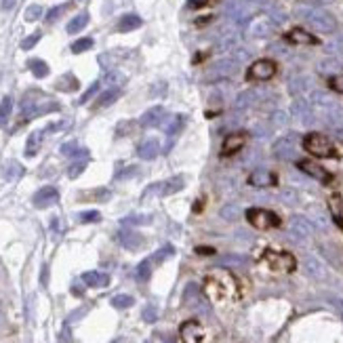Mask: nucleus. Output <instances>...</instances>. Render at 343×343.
<instances>
[{
	"instance_id": "nucleus-3",
	"label": "nucleus",
	"mask_w": 343,
	"mask_h": 343,
	"mask_svg": "<svg viewBox=\"0 0 343 343\" xmlns=\"http://www.w3.org/2000/svg\"><path fill=\"white\" fill-rule=\"evenodd\" d=\"M261 261L272 270V272H280V274H291L297 270V259L286 253V251H274V248H266L261 255Z\"/></svg>"
},
{
	"instance_id": "nucleus-44",
	"label": "nucleus",
	"mask_w": 343,
	"mask_h": 343,
	"mask_svg": "<svg viewBox=\"0 0 343 343\" xmlns=\"http://www.w3.org/2000/svg\"><path fill=\"white\" fill-rule=\"evenodd\" d=\"M293 228H295V230H299L301 234H308V232H309V225H308L306 221H303V219H295V221H293Z\"/></svg>"
},
{
	"instance_id": "nucleus-33",
	"label": "nucleus",
	"mask_w": 343,
	"mask_h": 343,
	"mask_svg": "<svg viewBox=\"0 0 343 343\" xmlns=\"http://www.w3.org/2000/svg\"><path fill=\"white\" fill-rule=\"evenodd\" d=\"M87 165H89V160H87V158H82V160H76L74 165L68 169V177H69V179H78V177L82 175V171L87 169Z\"/></svg>"
},
{
	"instance_id": "nucleus-10",
	"label": "nucleus",
	"mask_w": 343,
	"mask_h": 343,
	"mask_svg": "<svg viewBox=\"0 0 343 343\" xmlns=\"http://www.w3.org/2000/svg\"><path fill=\"white\" fill-rule=\"evenodd\" d=\"M284 40L291 42V44H308V46L320 44V38L314 36L311 32H308V30H303V28H291L284 34Z\"/></svg>"
},
{
	"instance_id": "nucleus-21",
	"label": "nucleus",
	"mask_w": 343,
	"mask_h": 343,
	"mask_svg": "<svg viewBox=\"0 0 343 343\" xmlns=\"http://www.w3.org/2000/svg\"><path fill=\"white\" fill-rule=\"evenodd\" d=\"M141 17L139 15H124V17L118 21V32H133V30H137V28H141Z\"/></svg>"
},
{
	"instance_id": "nucleus-28",
	"label": "nucleus",
	"mask_w": 343,
	"mask_h": 343,
	"mask_svg": "<svg viewBox=\"0 0 343 343\" xmlns=\"http://www.w3.org/2000/svg\"><path fill=\"white\" fill-rule=\"evenodd\" d=\"M11 112H13V99L11 97H4L2 101H0V127H4V124H6Z\"/></svg>"
},
{
	"instance_id": "nucleus-52",
	"label": "nucleus",
	"mask_w": 343,
	"mask_h": 343,
	"mask_svg": "<svg viewBox=\"0 0 343 343\" xmlns=\"http://www.w3.org/2000/svg\"><path fill=\"white\" fill-rule=\"evenodd\" d=\"M167 343H173V341H167Z\"/></svg>"
},
{
	"instance_id": "nucleus-5",
	"label": "nucleus",
	"mask_w": 343,
	"mask_h": 343,
	"mask_svg": "<svg viewBox=\"0 0 343 343\" xmlns=\"http://www.w3.org/2000/svg\"><path fill=\"white\" fill-rule=\"evenodd\" d=\"M278 72V64L274 59H257L251 64V68L246 69V80L259 82V80H270Z\"/></svg>"
},
{
	"instance_id": "nucleus-29",
	"label": "nucleus",
	"mask_w": 343,
	"mask_h": 343,
	"mask_svg": "<svg viewBox=\"0 0 343 343\" xmlns=\"http://www.w3.org/2000/svg\"><path fill=\"white\" fill-rule=\"evenodd\" d=\"M61 154L64 156H84L87 158V150H82L80 145H78V141H68V143H64L61 145Z\"/></svg>"
},
{
	"instance_id": "nucleus-23",
	"label": "nucleus",
	"mask_w": 343,
	"mask_h": 343,
	"mask_svg": "<svg viewBox=\"0 0 343 343\" xmlns=\"http://www.w3.org/2000/svg\"><path fill=\"white\" fill-rule=\"evenodd\" d=\"M87 23H89V13H80V15H76V17L68 23V34H78L80 30L87 28Z\"/></svg>"
},
{
	"instance_id": "nucleus-39",
	"label": "nucleus",
	"mask_w": 343,
	"mask_h": 343,
	"mask_svg": "<svg viewBox=\"0 0 343 343\" xmlns=\"http://www.w3.org/2000/svg\"><path fill=\"white\" fill-rule=\"evenodd\" d=\"M40 38H42V34H40V32H34L32 36L23 38V40H21V49H23V51H30V49H34V46L38 44V40H40Z\"/></svg>"
},
{
	"instance_id": "nucleus-19",
	"label": "nucleus",
	"mask_w": 343,
	"mask_h": 343,
	"mask_svg": "<svg viewBox=\"0 0 343 343\" xmlns=\"http://www.w3.org/2000/svg\"><path fill=\"white\" fill-rule=\"evenodd\" d=\"M118 97H120V89H107V91H103V93H101V95L95 99V103H93V110H101V107H105V105H112Z\"/></svg>"
},
{
	"instance_id": "nucleus-15",
	"label": "nucleus",
	"mask_w": 343,
	"mask_h": 343,
	"mask_svg": "<svg viewBox=\"0 0 343 343\" xmlns=\"http://www.w3.org/2000/svg\"><path fill=\"white\" fill-rule=\"evenodd\" d=\"M137 154H139V158H143V160H154L156 156L160 154V141L158 139H145L143 143H139Z\"/></svg>"
},
{
	"instance_id": "nucleus-53",
	"label": "nucleus",
	"mask_w": 343,
	"mask_h": 343,
	"mask_svg": "<svg viewBox=\"0 0 343 343\" xmlns=\"http://www.w3.org/2000/svg\"><path fill=\"white\" fill-rule=\"evenodd\" d=\"M0 320H2V316H0Z\"/></svg>"
},
{
	"instance_id": "nucleus-38",
	"label": "nucleus",
	"mask_w": 343,
	"mask_h": 343,
	"mask_svg": "<svg viewBox=\"0 0 343 343\" xmlns=\"http://www.w3.org/2000/svg\"><path fill=\"white\" fill-rule=\"evenodd\" d=\"M78 219L82 223H97L101 219V213L99 210H82V213L78 215Z\"/></svg>"
},
{
	"instance_id": "nucleus-47",
	"label": "nucleus",
	"mask_w": 343,
	"mask_h": 343,
	"mask_svg": "<svg viewBox=\"0 0 343 343\" xmlns=\"http://www.w3.org/2000/svg\"><path fill=\"white\" fill-rule=\"evenodd\" d=\"M40 282H42V286H46L49 284V266H42V276H40Z\"/></svg>"
},
{
	"instance_id": "nucleus-27",
	"label": "nucleus",
	"mask_w": 343,
	"mask_h": 343,
	"mask_svg": "<svg viewBox=\"0 0 343 343\" xmlns=\"http://www.w3.org/2000/svg\"><path fill=\"white\" fill-rule=\"evenodd\" d=\"M93 44H95V40L89 38V36L87 38H78V40L72 42V53H74V55H80V53H84V51H91Z\"/></svg>"
},
{
	"instance_id": "nucleus-35",
	"label": "nucleus",
	"mask_w": 343,
	"mask_h": 343,
	"mask_svg": "<svg viewBox=\"0 0 343 343\" xmlns=\"http://www.w3.org/2000/svg\"><path fill=\"white\" fill-rule=\"evenodd\" d=\"M23 17H26V21H38L42 17V6L40 4H30L28 9H26V15H23Z\"/></svg>"
},
{
	"instance_id": "nucleus-50",
	"label": "nucleus",
	"mask_w": 343,
	"mask_h": 343,
	"mask_svg": "<svg viewBox=\"0 0 343 343\" xmlns=\"http://www.w3.org/2000/svg\"><path fill=\"white\" fill-rule=\"evenodd\" d=\"M72 293L78 295V297H82V293H84V288L80 284H72Z\"/></svg>"
},
{
	"instance_id": "nucleus-2",
	"label": "nucleus",
	"mask_w": 343,
	"mask_h": 343,
	"mask_svg": "<svg viewBox=\"0 0 343 343\" xmlns=\"http://www.w3.org/2000/svg\"><path fill=\"white\" fill-rule=\"evenodd\" d=\"M303 150L316 158H337L339 156L335 143L322 133H308L303 137Z\"/></svg>"
},
{
	"instance_id": "nucleus-12",
	"label": "nucleus",
	"mask_w": 343,
	"mask_h": 343,
	"mask_svg": "<svg viewBox=\"0 0 343 343\" xmlns=\"http://www.w3.org/2000/svg\"><path fill=\"white\" fill-rule=\"evenodd\" d=\"M183 301L188 308H196L202 314H208V308H206L205 299H202L200 291L196 288V284H188V288H185V293H183Z\"/></svg>"
},
{
	"instance_id": "nucleus-37",
	"label": "nucleus",
	"mask_w": 343,
	"mask_h": 343,
	"mask_svg": "<svg viewBox=\"0 0 343 343\" xmlns=\"http://www.w3.org/2000/svg\"><path fill=\"white\" fill-rule=\"evenodd\" d=\"M181 127H183V118H179V116H173V118H171V122L165 127V133H167V135H175V133H179V131H181Z\"/></svg>"
},
{
	"instance_id": "nucleus-42",
	"label": "nucleus",
	"mask_w": 343,
	"mask_h": 343,
	"mask_svg": "<svg viewBox=\"0 0 343 343\" xmlns=\"http://www.w3.org/2000/svg\"><path fill=\"white\" fill-rule=\"evenodd\" d=\"M221 217H223V219H228V221H234L238 217V208L234 205L232 206H223L221 208Z\"/></svg>"
},
{
	"instance_id": "nucleus-49",
	"label": "nucleus",
	"mask_w": 343,
	"mask_h": 343,
	"mask_svg": "<svg viewBox=\"0 0 343 343\" xmlns=\"http://www.w3.org/2000/svg\"><path fill=\"white\" fill-rule=\"evenodd\" d=\"M15 2H17V0H2V9L4 11H11L13 6H15Z\"/></svg>"
},
{
	"instance_id": "nucleus-36",
	"label": "nucleus",
	"mask_w": 343,
	"mask_h": 343,
	"mask_svg": "<svg viewBox=\"0 0 343 343\" xmlns=\"http://www.w3.org/2000/svg\"><path fill=\"white\" fill-rule=\"evenodd\" d=\"M150 221L152 219L147 215H129V217H124L122 219V225H145Z\"/></svg>"
},
{
	"instance_id": "nucleus-8",
	"label": "nucleus",
	"mask_w": 343,
	"mask_h": 343,
	"mask_svg": "<svg viewBox=\"0 0 343 343\" xmlns=\"http://www.w3.org/2000/svg\"><path fill=\"white\" fill-rule=\"evenodd\" d=\"M205 329L198 320H185L179 326V343H202Z\"/></svg>"
},
{
	"instance_id": "nucleus-4",
	"label": "nucleus",
	"mask_w": 343,
	"mask_h": 343,
	"mask_svg": "<svg viewBox=\"0 0 343 343\" xmlns=\"http://www.w3.org/2000/svg\"><path fill=\"white\" fill-rule=\"evenodd\" d=\"M246 221L255 230H274V228H280V223H282V219H280L274 210L257 208V206L246 210Z\"/></svg>"
},
{
	"instance_id": "nucleus-18",
	"label": "nucleus",
	"mask_w": 343,
	"mask_h": 343,
	"mask_svg": "<svg viewBox=\"0 0 343 343\" xmlns=\"http://www.w3.org/2000/svg\"><path fill=\"white\" fill-rule=\"evenodd\" d=\"M23 173H26V169H23L17 160H6L4 167H2V175L6 181H17L19 177H23Z\"/></svg>"
},
{
	"instance_id": "nucleus-16",
	"label": "nucleus",
	"mask_w": 343,
	"mask_h": 343,
	"mask_svg": "<svg viewBox=\"0 0 343 343\" xmlns=\"http://www.w3.org/2000/svg\"><path fill=\"white\" fill-rule=\"evenodd\" d=\"M162 120H165V107H162V105H154V107H150V110L141 116L143 127H158Z\"/></svg>"
},
{
	"instance_id": "nucleus-13",
	"label": "nucleus",
	"mask_w": 343,
	"mask_h": 343,
	"mask_svg": "<svg viewBox=\"0 0 343 343\" xmlns=\"http://www.w3.org/2000/svg\"><path fill=\"white\" fill-rule=\"evenodd\" d=\"M118 240H120V244L124 248H129V251H139V248L143 246V236L139 232L135 230H120L118 232Z\"/></svg>"
},
{
	"instance_id": "nucleus-17",
	"label": "nucleus",
	"mask_w": 343,
	"mask_h": 343,
	"mask_svg": "<svg viewBox=\"0 0 343 343\" xmlns=\"http://www.w3.org/2000/svg\"><path fill=\"white\" fill-rule=\"evenodd\" d=\"M82 282L87 286H95V288H103L110 284V276L101 274V272H84L82 274Z\"/></svg>"
},
{
	"instance_id": "nucleus-24",
	"label": "nucleus",
	"mask_w": 343,
	"mask_h": 343,
	"mask_svg": "<svg viewBox=\"0 0 343 343\" xmlns=\"http://www.w3.org/2000/svg\"><path fill=\"white\" fill-rule=\"evenodd\" d=\"M28 68H30V72H32L36 78H46V76H49V66H46L42 59H30Z\"/></svg>"
},
{
	"instance_id": "nucleus-41",
	"label": "nucleus",
	"mask_w": 343,
	"mask_h": 343,
	"mask_svg": "<svg viewBox=\"0 0 343 343\" xmlns=\"http://www.w3.org/2000/svg\"><path fill=\"white\" fill-rule=\"evenodd\" d=\"M141 316H143V320H145V322H150V324L158 320V311H156V308H154V306H147V308H143Z\"/></svg>"
},
{
	"instance_id": "nucleus-22",
	"label": "nucleus",
	"mask_w": 343,
	"mask_h": 343,
	"mask_svg": "<svg viewBox=\"0 0 343 343\" xmlns=\"http://www.w3.org/2000/svg\"><path fill=\"white\" fill-rule=\"evenodd\" d=\"M40 141H42V133H40V131H34V133H30L28 143H26V156H28V158H32V156L38 154Z\"/></svg>"
},
{
	"instance_id": "nucleus-43",
	"label": "nucleus",
	"mask_w": 343,
	"mask_h": 343,
	"mask_svg": "<svg viewBox=\"0 0 343 343\" xmlns=\"http://www.w3.org/2000/svg\"><path fill=\"white\" fill-rule=\"evenodd\" d=\"M97 91H99V82H93L91 87H89V91H87V93H84V95L80 97V103H87V101H89L93 95H95Z\"/></svg>"
},
{
	"instance_id": "nucleus-6",
	"label": "nucleus",
	"mask_w": 343,
	"mask_h": 343,
	"mask_svg": "<svg viewBox=\"0 0 343 343\" xmlns=\"http://www.w3.org/2000/svg\"><path fill=\"white\" fill-rule=\"evenodd\" d=\"M183 177L177 175V177H171V179H165V181L160 183H152L150 188L143 190V198H150V196H173V194H177L179 190H183Z\"/></svg>"
},
{
	"instance_id": "nucleus-46",
	"label": "nucleus",
	"mask_w": 343,
	"mask_h": 343,
	"mask_svg": "<svg viewBox=\"0 0 343 343\" xmlns=\"http://www.w3.org/2000/svg\"><path fill=\"white\" fill-rule=\"evenodd\" d=\"M213 0H190V6H194V9H202V6L210 4Z\"/></svg>"
},
{
	"instance_id": "nucleus-9",
	"label": "nucleus",
	"mask_w": 343,
	"mask_h": 343,
	"mask_svg": "<svg viewBox=\"0 0 343 343\" xmlns=\"http://www.w3.org/2000/svg\"><path fill=\"white\" fill-rule=\"evenodd\" d=\"M246 139H248V133L246 131H234L228 137L223 139V145H221V156H232L240 152L242 147L246 145Z\"/></svg>"
},
{
	"instance_id": "nucleus-45",
	"label": "nucleus",
	"mask_w": 343,
	"mask_h": 343,
	"mask_svg": "<svg viewBox=\"0 0 343 343\" xmlns=\"http://www.w3.org/2000/svg\"><path fill=\"white\" fill-rule=\"evenodd\" d=\"M64 127H68V122L66 120H61V122H53V124H49V133H57V131H64Z\"/></svg>"
},
{
	"instance_id": "nucleus-48",
	"label": "nucleus",
	"mask_w": 343,
	"mask_h": 343,
	"mask_svg": "<svg viewBox=\"0 0 343 343\" xmlns=\"http://www.w3.org/2000/svg\"><path fill=\"white\" fill-rule=\"evenodd\" d=\"M196 253H200V255H215V248H208V246H198V248H196Z\"/></svg>"
},
{
	"instance_id": "nucleus-25",
	"label": "nucleus",
	"mask_w": 343,
	"mask_h": 343,
	"mask_svg": "<svg viewBox=\"0 0 343 343\" xmlns=\"http://www.w3.org/2000/svg\"><path fill=\"white\" fill-rule=\"evenodd\" d=\"M110 190H105V188H97V190H93V192H84L80 200H97V202H107L110 200Z\"/></svg>"
},
{
	"instance_id": "nucleus-51",
	"label": "nucleus",
	"mask_w": 343,
	"mask_h": 343,
	"mask_svg": "<svg viewBox=\"0 0 343 343\" xmlns=\"http://www.w3.org/2000/svg\"><path fill=\"white\" fill-rule=\"evenodd\" d=\"M223 263H232V266H238V263H240V259H238V257H225V259H223Z\"/></svg>"
},
{
	"instance_id": "nucleus-7",
	"label": "nucleus",
	"mask_w": 343,
	"mask_h": 343,
	"mask_svg": "<svg viewBox=\"0 0 343 343\" xmlns=\"http://www.w3.org/2000/svg\"><path fill=\"white\" fill-rule=\"evenodd\" d=\"M297 165V169L299 171H303L306 175H309V177H314V179H318L320 183H324V185H329V183H333V173L331 171H326L320 162H314V160H308V158H303V160H297L295 162Z\"/></svg>"
},
{
	"instance_id": "nucleus-1",
	"label": "nucleus",
	"mask_w": 343,
	"mask_h": 343,
	"mask_svg": "<svg viewBox=\"0 0 343 343\" xmlns=\"http://www.w3.org/2000/svg\"><path fill=\"white\" fill-rule=\"evenodd\" d=\"M205 293L213 303H228L238 297V282L228 270H213L205 278Z\"/></svg>"
},
{
	"instance_id": "nucleus-11",
	"label": "nucleus",
	"mask_w": 343,
	"mask_h": 343,
	"mask_svg": "<svg viewBox=\"0 0 343 343\" xmlns=\"http://www.w3.org/2000/svg\"><path fill=\"white\" fill-rule=\"evenodd\" d=\"M57 200H59V192H57V188H53V185H44V188L38 190L32 198L36 208H49V206L55 205Z\"/></svg>"
},
{
	"instance_id": "nucleus-32",
	"label": "nucleus",
	"mask_w": 343,
	"mask_h": 343,
	"mask_svg": "<svg viewBox=\"0 0 343 343\" xmlns=\"http://www.w3.org/2000/svg\"><path fill=\"white\" fill-rule=\"evenodd\" d=\"M69 6H74V2H66V4H59V6H53V9L49 11V13H46V23H53V21H55L57 17H61V15H64L66 13V9H69Z\"/></svg>"
},
{
	"instance_id": "nucleus-30",
	"label": "nucleus",
	"mask_w": 343,
	"mask_h": 343,
	"mask_svg": "<svg viewBox=\"0 0 343 343\" xmlns=\"http://www.w3.org/2000/svg\"><path fill=\"white\" fill-rule=\"evenodd\" d=\"M152 259H143L141 263L137 266V278L141 280V282H145V280H150V276H152Z\"/></svg>"
},
{
	"instance_id": "nucleus-14",
	"label": "nucleus",
	"mask_w": 343,
	"mask_h": 343,
	"mask_svg": "<svg viewBox=\"0 0 343 343\" xmlns=\"http://www.w3.org/2000/svg\"><path fill=\"white\" fill-rule=\"evenodd\" d=\"M248 183L253 188H272V185H278V177L276 173H270V171H255L248 177Z\"/></svg>"
},
{
	"instance_id": "nucleus-40",
	"label": "nucleus",
	"mask_w": 343,
	"mask_h": 343,
	"mask_svg": "<svg viewBox=\"0 0 343 343\" xmlns=\"http://www.w3.org/2000/svg\"><path fill=\"white\" fill-rule=\"evenodd\" d=\"M329 89L335 91V93H339V95H343V74L329 78Z\"/></svg>"
},
{
	"instance_id": "nucleus-20",
	"label": "nucleus",
	"mask_w": 343,
	"mask_h": 343,
	"mask_svg": "<svg viewBox=\"0 0 343 343\" xmlns=\"http://www.w3.org/2000/svg\"><path fill=\"white\" fill-rule=\"evenodd\" d=\"M78 87H80V82H78V78L74 74H64L55 82V89L61 93H74V91H78Z\"/></svg>"
},
{
	"instance_id": "nucleus-31",
	"label": "nucleus",
	"mask_w": 343,
	"mask_h": 343,
	"mask_svg": "<svg viewBox=\"0 0 343 343\" xmlns=\"http://www.w3.org/2000/svg\"><path fill=\"white\" fill-rule=\"evenodd\" d=\"M135 303V297H131V295H116V297H112V306L116 309H127Z\"/></svg>"
},
{
	"instance_id": "nucleus-26",
	"label": "nucleus",
	"mask_w": 343,
	"mask_h": 343,
	"mask_svg": "<svg viewBox=\"0 0 343 343\" xmlns=\"http://www.w3.org/2000/svg\"><path fill=\"white\" fill-rule=\"evenodd\" d=\"M329 206H331V213H333L335 223H339V228L343 230V219H341V198H339V194H333V196L329 198Z\"/></svg>"
},
{
	"instance_id": "nucleus-34",
	"label": "nucleus",
	"mask_w": 343,
	"mask_h": 343,
	"mask_svg": "<svg viewBox=\"0 0 343 343\" xmlns=\"http://www.w3.org/2000/svg\"><path fill=\"white\" fill-rule=\"evenodd\" d=\"M173 253H175V248L171 246V244H167L165 248H160V251H156L150 259H152V263H162V261H167L169 257H173Z\"/></svg>"
}]
</instances>
